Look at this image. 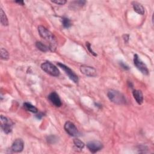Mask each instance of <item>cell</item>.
I'll use <instances>...</instances> for the list:
<instances>
[{
  "instance_id": "1",
  "label": "cell",
  "mask_w": 154,
  "mask_h": 154,
  "mask_svg": "<svg viewBox=\"0 0 154 154\" xmlns=\"http://www.w3.org/2000/svg\"><path fill=\"white\" fill-rule=\"evenodd\" d=\"M38 31L41 38L49 42V49L51 51H55L57 48V42L56 38L53 34L51 33L47 28L42 25L38 27Z\"/></svg>"
},
{
  "instance_id": "2",
  "label": "cell",
  "mask_w": 154,
  "mask_h": 154,
  "mask_svg": "<svg viewBox=\"0 0 154 154\" xmlns=\"http://www.w3.org/2000/svg\"><path fill=\"white\" fill-rule=\"evenodd\" d=\"M107 96L108 99L114 104L122 105L125 104L127 102V99L124 95L119 91L115 90H110L107 93Z\"/></svg>"
},
{
  "instance_id": "3",
  "label": "cell",
  "mask_w": 154,
  "mask_h": 154,
  "mask_svg": "<svg viewBox=\"0 0 154 154\" xmlns=\"http://www.w3.org/2000/svg\"><path fill=\"white\" fill-rule=\"evenodd\" d=\"M42 69L45 71L46 74L53 76V77H58L60 75V71L58 68L49 61H46L41 64Z\"/></svg>"
},
{
  "instance_id": "4",
  "label": "cell",
  "mask_w": 154,
  "mask_h": 154,
  "mask_svg": "<svg viewBox=\"0 0 154 154\" xmlns=\"http://www.w3.org/2000/svg\"><path fill=\"white\" fill-rule=\"evenodd\" d=\"M134 64L136 66V67L144 75L149 74V70L146 64L142 61V60L139 58L138 55H134Z\"/></svg>"
},
{
  "instance_id": "5",
  "label": "cell",
  "mask_w": 154,
  "mask_h": 154,
  "mask_svg": "<svg viewBox=\"0 0 154 154\" xmlns=\"http://www.w3.org/2000/svg\"><path fill=\"white\" fill-rule=\"evenodd\" d=\"M13 126V123L11 120L3 115L1 116V127L6 134H9L12 131Z\"/></svg>"
},
{
  "instance_id": "6",
  "label": "cell",
  "mask_w": 154,
  "mask_h": 154,
  "mask_svg": "<svg viewBox=\"0 0 154 154\" xmlns=\"http://www.w3.org/2000/svg\"><path fill=\"white\" fill-rule=\"evenodd\" d=\"M57 65L61 68V69H62L64 71L65 74L73 82H74L75 83L78 82L79 79H78V76L76 75V74L71 69H70L69 67L66 66L65 64H64L63 63H58Z\"/></svg>"
},
{
  "instance_id": "7",
  "label": "cell",
  "mask_w": 154,
  "mask_h": 154,
  "mask_svg": "<svg viewBox=\"0 0 154 154\" xmlns=\"http://www.w3.org/2000/svg\"><path fill=\"white\" fill-rule=\"evenodd\" d=\"M64 128L66 132L71 136L77 137L80 134V132L75 124L70 121H67L65 123Z\"/></svg>"
},
{
  "instance_id": "8",
  "label": "cell",
  "mask_w": 154,
  "mask_h": 154,
  "mask_svg": "<svg viewBox=\"0 0 154 154\" xmlns=\"http://www.w3.org/2000/svg\"><path fill=\"white\" fill-rule=\"evenodd\" d=\"M80 71L84 75L90 77H95L97 75L96 70L95 68L89 66H81L80 67Z\"/></svg>"
},
{
  "instance_id": "9",
  "label": "cell",
  "mask_w": 154,
  "mask_h": 154,
  "mask_svg": "<svg viewBox=\"0 0 154 154\" xmlns=\"http://www.w3.org/2000/svg\"><path fill=\"white\" fill-rule=\"evenodd\" d=\"M87 147L92 153H95L102 149L103 145L98 141H91L87 143Z\"/></svg>"
},
{
  "instance_id": "10",
  "label": "cell",
  "mask_w": 154,
  "mask_h": 154,
  "mask_svg": "<svg viewBox=\"0 0 154 154\" xmlns=\"http://www.w3.org/2000/svg\"><path fill=\"white\" fill-rule=\"evenodd\" d=\"M24 147V142L21 139H17L12 144L11 149L13 152L19 153L23 150Z\"/></svg>"
},
{
  "instance_id": "11",
  "label": "cell",
  "mask_w": 154,
  "mask_h": 154,
  "mask_svg": "<svg viewBox=\"0 0 154 154\" xmlns=\"http://www.w3.org/2000/svg\"><path fill=\"white\" fill-rule=\"evenodd\" d=\"M48 99L51 101V103L53 105H54L57 107H60L62 105L61 100L59 96V95L55 92H53L52 93H51L49 96H48Z\"/></svg>"
},
{
  "instance_id": "12",
  "label": "cell",
  "mask_w": 154,
  "mask_h": 154,
  "mask_svg": "<svg viewBox=\"0 0 154 154\" xmlns=\"http://www.w3.org/2000/svg\"><path fill=\"white\" fill-rule=\"evenodd\" d=\"M132 94L136 102L139 105H141L143 102V95L142 91L139 90H134L132 92Z\"/></svg>"
},
{
  "instance_id": "13",
  "label": "cell",
  "mask_w": 154,
  "mask_h": 154,
  "mask_svg": "<svg viewBox=\"0 0 154 154\" xmlns=\"http://www.w3.org/2000/svg\"><path fill=\"white\" fill-rule=\"evenodd\" d=\"M132 7L134 9V10L141 15H143L145 13V10L144 7L139 3L138 2H132Z\"/></svg>"
},
{
  "instance_id": "14",
  "label": "cell",
  "mask_w": 154,
  "mask_h": 154,
  "mask_svg": "<svg viewBox=\"0 0 154 154\" xmlns=\"http://www.w3.org/2000/svg\"><path fill=\"white\" fill-rule=\"evenodd\" d=\"M24 107L25 110H27L28 111H30L33 113H37L38 112V108L35 107L31 104L29 102H25L24 104Z\"/></svg>"
},
{
  "instance_id": "15",
  "label": "cell",
  "mask_w": 154,
  "mask_h": 154,
  "mask_svg": "<svg viewBox=\"0 0 154 154\" xmlns=\"http://www.w3.org/2000/svg\"><path fill=\"white\" fill-rule=\"evenodd\" d=\"M85 3H86L85 1H73L70 4V7H71L72 9H78L82 7L85 4Z\"/></svg>"
},
{
  "instance_id": "16",
  "label": "cell",
  "mask_w": 154,
  "mask_h": 154,
  "mask_svg": "<svg viewBox=\"0 0 154 154\" xmlns=\"http://www.w3.org/2000/svg\"><path fill=\"white\" fill-rule=\"evenodd\" d=\"M0 16H1V23L4 26H8L9 25V21L8 19L7 18V16L5 13V12L3 11V9H1L0 10Z\"/></svg>"
},
{
  "instance_id": "17",
  "label": "cell",
  "mask_w": 154,
  "mask_h": 154,
  "mask_svg": "<svg viewBox=\"0 0 154 154\" xmlns=\"http://www.w3.org/2000/svg\"><path fill=\"white\" fill-rule=\"evenodd\" d=\"M36 46L37 47V48L38 49H39L40 51H42V52H47L48 51V50L49 49V46H47L46 45L43 44L42 42H37L36 43Z\"/></svg>"
},
{
  "instance_id": "18",
  "label": "cell",
  "mask_w": 154,
  "mask_h": 154,
  "mask_svg": "<svg viewBox=\"0 0 154 154\" xmlns=\"http://www.w3.org/2000/svg\"><path fill=\"white\" fill-rule=\"evenodd\" d=\"M62 24H63V26L64 27V28H69L72 25L71 20L69 18H66V17H63V18H62Z\"/></svg>"
},
{
  "instance_id": "19",
  "label": "cell",
  "mask_w": 154,
  "mask_h": 154,
  "mask_svg": "<svg viewBox=\"0 0 154 154\" xmlns=\"http://www.w3.org/2000/svg\"><path fill=\"white\" fill-rule=\"evenodd\" d=\"M74 143L75 147L80 149H82L85 146V144L78 139H75L74 140Z\"/></svg>"
},
{
  "instance_id": "20",
  "label": "cell",
  "mask_w": 154,
  "mask_h": 154,
  "mask_svg": "<svg viewBox=\"0 0 154 154\" xmlns=\"http://www.w3.org/2000/svg\"><path fill=\"white\" fill-rule=\"evenodd\" d=\"M1 58L4 60H7L9 59V54L7 51L3 48L1 49Z\"/></svg>"
},
{
  "instance_id": "21",
  "label": "cell",
  "mask_w": 154,
  "mask_h": 154,
  "mask_svg": "<svg viewBox=\"0 0 154 154\" xmlns=\"http://www.w3.org/2000/svg\"><path fill=\"white\" fill-rule=\"evenodd\" d=\"M47 141L49 143H54L57 141V138L55 135H50L47 137Z\"/></svg>"
},
{
  "instance_id": "22",
  "label": "cell",
  "mask_w": 154,
  "mask_h": 154,
  "mask_svg": "<svg viewBox=\"0 0 154 154\" xmlns=\"http://www.w3.org/2000/svg\"><path fill=\"white\" fill-rule=\"evenodd\" d=\"M86 46H87V48L88 50L89 51V52H90L92 55H93L94 56H97V54L92 50V47H91V45H90V43L87 42V43H86Z\"/></svg>"
},
{
  "instance_id": "23",
  "label": "cell",
  "mask_w": 154,
  "mask_h": 154,
  "mask_svg": "<svg viewBox=\"0 0 154 154\" xmlns=\"http://www.w3.org/2000/svg\"><path fill=\"white\" fill-rule=\"evenodd\" d=\"M52 2L53 3H55L56 4H58V5H64L66 3V1H65V0H56V1H52Z\"/></svg>"
},
{
  "instance_id": "24",
  "label": "cell",
  "mask_w": 154,
  "mask_h": 154,
  "mask_svg": "<svg viewBox=\"0 0 154 154\" xmlns=\"http://www.w3.org/2000/svg\"><path fill=\"white\" fill-rule=\"evenodd\" d=\"M120 64H121V67H123L124 69H125V70H128L129 68V67H128V65H127L125 63H124V62H121V63H120Z\"/></svg>"
},
{
  "instance_id": "25",
  "label": "cell",
  "mask_w": 154,
  "mask_h": 154,
  "mask_svg": "<svg viewBox=\"0 0 154 154\" xmlns=\"http://www.w3.org/2000/svg\"><path fill=\"white\" fill-rule=\"evenodd\" d=\"M123 39L125 43H128L129 39V35H123Z\"/></svg>"
},
{
  "instance_id": "26",
  "label": "cell",
  "mask_w": 154,
  "mask_h": 154,
  "mask_svg": "<svg viewBox=\"0 0 154 154\" xmlns=\"http://www.w3.org/2000/svg\"><path fill=\"white\" fill-rule=\"evenodd\" d=\"M16 3H18L20 5H21V6H24L25 4H24V2L23 1H15Z\"/></svg>"
}]
</instances>
